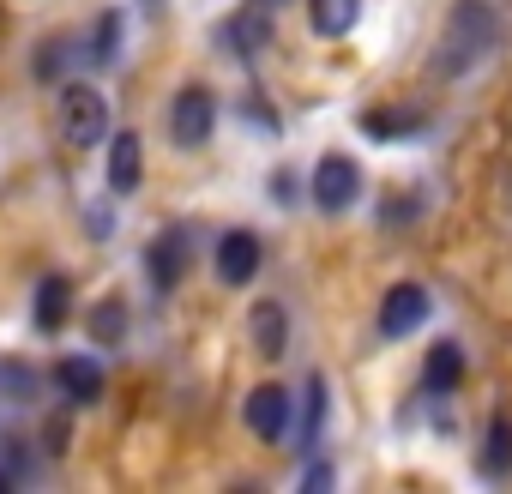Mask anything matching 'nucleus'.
<instances>
[{"mask_svg": "<svg viewBox=\"0 0 512 494\" xmlns=\"http://www.w3.org/2000/svg\"><path fill=\"white\" fill-rule=\"evenodd\" d=\"M488 43H494L488 7L464 0V7H452V31H446V43H440V67H446V73H470V67L488 55Z\"/></svg>", "mask_w": 512, "mask_h": 494, "instance_id": "1", "label": "nucleus"}, {"mask_svg": "<svg viewBox=\"0 0 512 494\" xmlns=\"http://www.w3.org/2000/svg\"><path fill=\"white\" fill-rule=\"evenodd\" d=\"M109 133V103L97 85H61V139L73 151H91Z\"/></svg>", "mask_w": 512, "mask_h": 494, "instance_id": "2", "label": "nucleus"}, {"mask_svg": "<svg viewBox=\"0 0 512 494\" xmlns=\"http://www.w3.org/2000/svg\"><path fill=\"white\" fill-rule=\"evenodd\" d=\"M211 127H217V97L205 85H181L175 103H169V139L181 151H199L211 139Z\"/></svg>", "mask_w": 512, "mask_h": 494, "instance_id": "3", "label": "nucleus"}, {"mask_svg": "<svg viewBox=\"0 0 512 494\" xmlns=\"http://www.w3.org/2000/svg\"><path fill=\"white\" fill-rule=\"evenodd\" d=\"M356 193H362V169H356V157H320V169H314V205L320 211H350L356 205Z\"/></svg>", "mask_w": 512, "mask_h": 494, "instance_id": "4", "label": "nucleus"}, {"mask_svg": "<svg viewBox=\"0 0 512 494\" xmlns=\"http://www.w3.org/2000/svg\"><path fill=\"white\" fill-rule=\"evenodd\" d=\"M260 254H266V247H260V235H253V229H229V235L217 241V278H223L229 290L253 284V278H260Z\"/></svg>", "mask_w": 512, "mask_h": 494, "instance_id": "5", "label": "nucleus"}, {"mask_svg": "<svg viewBox=\"0 0 512 494\" xmlns=\"http://www.w3.org/2000/svg\"><path fill=\"white\" fill-rule=\"evenodd\" d=\"M241 416H247V428L260 434L266 446H278L290 434V392L284 386H253L247 404H241Z\"/></svg>", "mask_w": 512, "mask_h": 494, "instance_id": "6", "label": "nucleus"}, {"mask_svg": "<svg viewBox=\"0 0 512 494\" xmlns=\"http://www.w3.org/2000/svg\"><path fill=\"white\" fill-rule=\"evenodd\" d=\"M428 320V290L422 284H392L380 302V338H410Z\"/></svg>", "mask_w": 512, "mask_h": 494, "instance_id": "7", "label": "nucleus"}, {"mask_svg": "<svg viewBox=\"0 0 512 494\" xmlns=\"http://www.w3.org/2000/svg\"><path fill=\"white\" fill-rule=\"evenodd\" d=\"M145 272H151L157 290H175V284H181V272H187V229L151 235V247H145Z\"/></svg>", "mask_w": 512, "mask_h": 494, "instance_id": "8", "label": "nucleus"}, {"mask_svg": "<svg viewBox=\"0 0 512 494\" xmlns=\"http://www.w3.org/2000/svg\"><path fill=\"white\" fill-rule=\"evenodd\" d=\"M247 338H253V350H260L266 362H278V356L290 350V314H284L278 302H253V314H247Z\"/></svg>", "mask_w": 512, "mask_h": 494, "instance_id": "9", "label": "nucleus"}, {"mask_svg": "<svg viewBox=\"0 0 512 494\" xmlns=\"http://www.w3.org/2000/svg\"><path fill=\"white\" fill-rule=\"evenodd\" d=\"M145 175V145L139 133H115L109 139V193H133Z\"/></svg>", "mask_w": 512, "mask_h": 494, "instance_id": "10", "label": "nucleus"}, {"mask_svg": "<svg viewBox=\"0 0 512 494\" xmlns=\"http://www.w3.org/2000/svg\"><path fill=\"white\" fill-rule=\"evenodd\" d=\"M55 386L67 392V404H97V398H103V368H97L91 356H67V362L55 368Z\"/></svg>", "mask_w": 512, "mask_h": 494, "instance_id": "11", "label": "nucleus"}, {"mask_svg": "<svg viewBox=\"0 0 512 494\" xmlns=\"http://www.w3.org/2000/svg\"><path fill=\"white\" fill-rule=\"evenodd\" d=\"M362 19V0H308V25L314 37H350Z\"/></svg>", "mask_w": 512, "mask_h": 494, "instance_id": "12", "label": "nucleus"}, {"mask_svg": "<svg viewBox=\"0 0 512 494\" xmlns=\"http://www.w3.org/2000/svg\"><path fill=\"white\" fill-rule=\"evenodd\" d=\"M67 296H73V284H67L61 272H49V278L37 284V332H43V338H55V332L67 326Z\"/></svg>", "mask_w": 512, "mask_h": 494, "instance_id": "13", "label": "nucleus"}, {"mask_svg": "<svg viewBox=\"0 0 512 494\" xmlns=\"http://www.w3.org/2000/svg\"><path fill=\"white\" fill-rule=\"evenodd\" d=\"M422 380H428V392H452V386L464 380V350H458L452 338H440V344L428 350V362H422Z\"/></svg>", "mask_w": 512, "mask_h": 494, "instance_id": "14", "label": "nucleus"}, {"mask_svg": "<svg viewBox=\"0 0 512 494\" xmlns=\"http://www.w3.org/2000/svg\"><path fill=\"white\" fill-rule=\"evenodd\" d=\"M266 37H272V19H266V13H253V7H247V13H235V19L223 25V43H229V49H241V55H253Z\"/></svg>", "mask_w": 512, "mask_h": 494, "instance_id": "15", "label": "nucleus"}, {"mask_svg": "<svg viewBox=\"0 0 512 494\" xmlns=\"http://www.w3.org/2000/svg\"><path fill=\"white\" fill-rule=\"evenodd\" d=\"M91 338H97L103 350H115V344L127 338V302H121V296H103V302H97V314H91Z\"/></svg>", "mask_w": 512, "mask_h": 494, "instance_id": "16", "label": "nucleus"}, {"mask_svg": "<svg viewBox=\"0 0 512 494\" xmlns=\"http://www.w3.org/2000/svg\"><path fill=\"white\" fill-rule=\"evenodd\" d=\"M320 422H326V380L308 374V386H302V452L320 446Z\"/></svg>", "mask_w": 512, "mask_h": 494, "instance_id": "17", "label": "nucleus"}, {"mask_svg": "<svg viewBox=\"0 0 512 494\" xmlns=\"http://www.w3.org/2000/svg\"><path fill=\"white\" fill-rule=\"evenodd\" d=\"M482 470H488V476H506V470H512V416H494V422H488Z\"/></svg>", "mask_w": 512, "mask_h": 494, "instance_id": "18", "label": "nucleus"}, {"mask_svg": "<svg viewBox=\"0 0 512 494\" xmlns=\"http://www.w3.org/2000/svg\"><path fill=\"white\" fill-rule=\"evenodd\" d=\"M115 61H121V13H103L91 37V67H115Z\"/></svg>", "mask_w": 512, "mask_h": 494, "instance_id": "19", "label": "nucleus"}, {"mask_svg": "<svg viewBox=\"0 0 512 494\" xmlns=\"http://www.w3.org/2000/svg\"><path fill=\"white\" fill-rule=\"evenodd\" d=\"M410 127H416V115H380V109L362 115V133H368V139H398V133H410Z\"/></svg>", "mask_w": 512, "mask_h": 494, "instance_id": "20", "label": "nucleus"}, {"mask_svg": "<svg viewBox=\"0 0 512 494\" xmlns=\"http://www.w3.org/2000/svg\"><path fill=\"white\" fill-rule=\"evenodd\" d=\"M61 55H67V37H49L37 55V79H61Z\"/></svg>", "mask_w": 512, "mask_h": 494, "instance_id": "21", "label": "nucleus"}, {"mask_svg": "<svg viewBox=\"0 0 512 494\" xmlns=\"http://www.w3.org/2000/svg\"><path fill=\"white\" fill-rule=\"evenodd\" d=\"M67 434H73V404H67L61 416H49V428H43V446H49V452H67Z\"/></svg>", "mask_w": 512, "mask_h": 494, "instance_id": "22", "label": "nucleus"}, {"mask_svg": "<svg viewBox=\"0 0 512 494\" xmlns=\"http://www.w3.org/2000/svg\"><path fill=\"white\" fill-rule=\"evenodd\" d=\"M302 488H332V470H326V464H314V470L302 476Z\"/></svg>", "mask_w": 512, "mask_h": 494, "instance_id": "23", "label": "nucleus"}, {"mask_svg": "<svg viewBox=\"0 0 512 494\" xmlns=\"http://www.w3.org/2000/svg\"><path fill=\"white\" fill-rule=\"evenodd\" d=\"M272 193L278 199H296V175H272Z\"/></svg>", "mask_w": 512, "mask_h": 494, "instance_id": "24", "label": "nucleus"}, {"mask_svg": "<svg viewBox=\"0 0 512 494\" xmlns=\"http://www.w3.org/2000/svg\"><path fill=\"white\" fill-rule=\"evenodd\" d=\"M0 488H13V476H7V470H0Z\"/></svg>", "mask_w": 512, "mask_h": 494, "instance_id": "25", "label": "nucleus"}, {"mask_svg": "<svg viewBox=\"0 0 512 494\" xmlns=\"http://www.w3.org/2000/svg\"><path fill=\"white\" fill-rule=\"evenodd\" d=\"M145 7H151V13H157V7H163V0H145Z\"/></svg>", "mask_w": 512, "mask_h": 494, "instance_id": "26", "label": "nucleus"}]
</instances>
